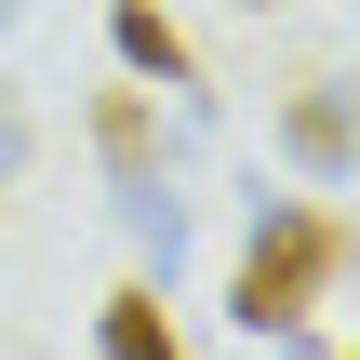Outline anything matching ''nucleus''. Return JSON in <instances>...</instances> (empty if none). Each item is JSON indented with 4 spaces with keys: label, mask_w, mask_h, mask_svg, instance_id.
<instances>
[{
    "label": "nucleus",
    "mask_w": 360,
    "mask_h": 360,
    "mask_svg": "<svg viewBox=\"0 0 360 360\" xmlns=\"http://www.w3.org/2000/svg\"><path fill=\"white\" fill-rule=\"evenodd\" d=\"M13 147H27V120H13V107H0V174H13Z\"/></svg>",
    "instance_id": "nucleus-6"
},
{
    "label": "nucleus",
    "mask_w": 360,
    "mask_h": 360,
    "mask_svg": "<svg viewBox=\"0 0 360 360\" xmlns=\"http://www.w3.org/2000/svg\"><path fill=\"white\" fill-rule=\"evenodd\" d=\"M240 13H281V0H240Z\"/></svg>",
    "instance_id": "nucleus-7"
},
{
    "label": "nucleus",
    "mask_w": 360,
    "mask_h": 360,
    "mask_svg": "<svg viewBox=\"0 0 360 360\" xmlns=\"http://www.w3.org/2000/svg\"><path fill=\"white\" fill-rule=\"evenodd\" d=\"M94 160H107V200H120L134 254H160V281H174V254H187V200H174V160H160L147 94H94Z\"/></svg>",
    "instance_id": "nucleus-2"
},
{
    "label": "nucleus",
    "mask_w": 360,
    "mask_h": 360,
    "mask_svg": "<svg viewBox=\"0 0 360 360\" xmlns=\"http://www.w3.org/2000/svg\"><path fill=\"white\" fill-rule=\"evenodd\" d=\"M107 40H120V67H134V80H160V94H200V53H187V27H174L160 0H107Z\"/></svg>",
    "instance_id": "nucleus-3"
},
{
    "label": "nucleus",
    "mask_w": 360,
    "mask_h": 360,
    "mask_svg": "<svg viewBox=\"0 0 360 360\" xmlns=\"http://www.w3.org/2000/svg\"><path fill=\"white\" fill-rule=\"evenodd\" d=\"M347 281V227L321 200H254V240H240V281H227V321L254 347H294L321 321V294Z\"/></svg>",
    "instance_id": "nucleus-1"
},
{
    "label": "nucleus",
    "mask_w": 360,
    "mask_h": 360,
    "mask_svg": "<svg viewBox=\"0 0 360 360\" xmlns=\"http://www.w3.org/2000/svg\"><path fill=\"white\" fill-rule=\"evenodd\" d=\"M94 347H107V360H187V347H174V307H160L147 281H120V294L94 307Z\"/></svg>",
    "instance_id": "nucleus-4"
},
{
    "label": "nucleus",
    "mask_w": 360,
    "mask_h": 360,
    "mask_svg": "<svg viewBox=\"0 0 360 360\" xmlns=\"http://www.w3.org/2000/svg\"><path fill=\"white\" fill-rule=\"evenodd\" d=\"M0 27H13V0H0Z\"/></svg>",
    "instance_id": "nucleus-8"
},
{
    "label": "nucleus",
    "mask_w": 360,
    "mask_h": 360,
    "mask_svg": "<svg viewBox=\"0 0 360 360\" xmlns=\"http://www.w3.org/2000/svg\"><path fill=\"white\" fill-rule=\"evenodd\" d=\"M281 147H294V160L334 187V174H347V94H334V80H307V94L281 107Z\"/></svg>",
    "instance_id": "nucleus-5"
}]
</instances>
